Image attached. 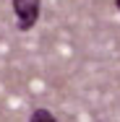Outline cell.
<instances>
[{"label":"cell","instance_id":"obj_1","mask_svg":"<svg viewBox=\"0 0 120 122\" xmlns=\"http://www.w3.org/2000/svg\"><path fill=\"white\" fill-rule=\"evenodd\" d=\"M11 5H13V13H16L18 31L34 29V24L39 21V13H42V0H11Z\"/></svg>","mask_w":120,"mask_h":122},{"label":"cell","instance_id":"obj_2","mask_svg":"<svg viewBox=\"0 0 120 122\" xmlns=\"http://www.w3.org/2000/svg\"><path fill=\"white\" fill-rule=\"evenodd\" d=\"M29 120H31V122H45V120H47V122H55L57 117H55L52 112H47V109H34Z\"/></svg>","mask_w":120,"mask_h":122},{"label":"cell","instance_id":"obj_3","mask_svg":"<svg viewBox=\"0 0 120 122\" xmlns=\"http://www.w3.org/2000/svg\"><path fill=\"white\" fill-rule=\"evenodd\" d=\"M115 5H118V8H120V0H115Z\"/></svg>","mask_w":120,"mask_h":122}]
</instances>
